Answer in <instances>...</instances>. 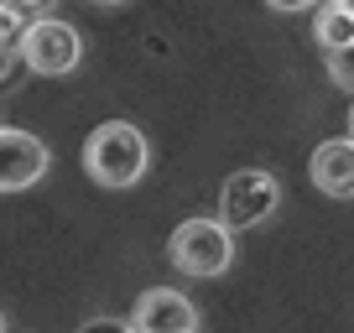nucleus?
<instances>
[{"label":"nucleus","mask_w":354,"mask_h":333,"mask_svg":"<svg viewBox=\"0 0 354 333\" xmlns=\"http://www.w3.org/2000/svg\"><path fill=\"white\" fill-rule=\"evenodd\" d=\"M266 6H271V11H308L313 0H266Z\"/></svg>","instance_id":"obj_12"},{"label":"nucleus","mask_w":354,"mask_h":333,"mask_svg":"<svg viewBox=\"0 0 354 333\" xmlns=\"http://www.w3.org/2000/svg\"><path fill=\"white\" fill-rule=\"evenodd\" d=\"M16 53H21V47H6V42H0V78L11 73V63H16Z\"/></svg>","instance_id":"obj_13"},{"label":"nucleus","mask_w":354,"mask_h":333,"mask_svg":"<svg viewBox=\"0 0 354 333\" xmlns=\"http://www.w3.org/2000/svg\"><path fill=\"white\" fill-rule=\"evenodd\" d=\"M78 57H84V37H78V26L68 21H32L21 32V63L32 68V73L42 78H63L78 68Z\"/></svg>","instance_id":"obj_4"},{"label":"nucleus","mask_w":354,"mask_h":333,"mask_svg":"<svg viewBox=\"0 0 354 333\" xmlns=\"http://www.w3.org/2000/svg\"><path fill=\"white\" fill-rule=\"evenodd\" d=\"M339 11H349V16H354V0H344V6H339Z\"/></svg>","instance_id":"obj_15"},{"label":"nucleus","mask_w":354,"mask_h":333,"mask_svg":"<svg viewBox=\"0 0 354 333\" xmlns=\"http://www.w3.org/2000/svg\"><path fill=\"white\" fill-rule=\"evenodd\" d=\"M0 333H6V312H0Z\"/></svg>","instance_id":"obj_19"},{"label":"nucleus","mask_w":354,"mask_h":333,"mask_svg":"<svg viewBox=\"0 0 354 333\" xmlns=\"http://www.w3.org/2000/svg\"><path fill=\"white\" fill-rule=\"evenodd\" d=\"M313 188L328 193V198H354V141H323L313 151Z\"/></svg>","instance_id":"obj_7"},{"label":"nucleus","mask_w":354,"mask_h":333,"mask_svg":"<svg viewBox=\"0 0 354 333\" xmlns=\"http://www.w3.org/2000/svg\"><path fill=\"white\" fill-rule=\"evenodd\" d=\"M349 141H354V110H349Z\"/></svg>","instance_id":"obj_16"},{"label":"nucleus","mask_w":354,"mask_h":333,"mask_svg":"<svg viewBox=\"0 0 354 333\" xmlns=\"http://www.w3.org/2000/svg\"><path fill=\"white\" fill-rule=\"evenodd\" d=\"M281 209V182L266 166H240L219 188V224L224 229H255Z\"/></svg>","instance_id":"obj_2"},{"label":"nucleus","mask_w":354,"mask_h":333,"mask_svg":"<svg viewBox=\"0 0 354 333\" xmlns=\"http://www.w3.org/2000/svg\"><path fill=\"white\" fill-rule=\"evenodd\" d=\"M0 6H11V11H37L42 0H0Z\"/></svg>","instance_id":"obj_14"},{"label":"nucleus","mask_w":354,"mask_h":333,"mask_svg":"<svg viewBox=\"0 0 354 333\" xmlns=\"http://www.w3.org/2000/svg\"><path fill=\"white\" fill-rule=\"evenodd\" d=\"M78 333H136V323H120V318H88Z\"/></svg>","instance_id":"obj_11"},{"label":"nucleus","mask_w":354,"mask_h":333,"mask_svg":"<svg viewBox=\"0 0 354 333\" xmlns=\"http://www.w3.org/2000/svg\"><path fill=\"white\" fill-rule=\"evenodd\" d=\"M323 6H344V0H323Z\"/></svg>","instance_id":"obj_18"},{"label":"nucleus","mask_w":354,"mask_h":333,"mask_svg":"<svg viewBox=\"0 0 354 333\" xmlns=\"http://www.w3.org/2000/svg\"><path fill=\"white\" fill-rule=\"evenodd\" d=\"M136 333H198V312L183 292L172 287H151L136 297V312H131Z\"/></svg>","instance_id":"obj_5"},{"label":"nucleus","mask_w":354,"mask_h":333,"mask_svg":"<svg viewBox=\"0 0 354 333\" xmlns=\"http://www.w3.org/2000/svg\"><path fill=\"white\" fill-rule=\"evenodd\" d=\"M151 166V146L131 120H104L84 141V172L100 188H136Z\"/></svg>","instance_id":"obj_1"},{"label":"nucleus","mask_w":354,"mask_h":333,"mask_svg":"<svg viewBox=\"0 0 354 333\" xmlns=\"http://www.w3.org/2000/svg\"><path fill=\"white\" fill-rule=\"evenodd\" d=\"M94 6H120V0H94Z\"/></svg>","instance_id":"obj_17"},{"label":"nucleus","mask_w":354,"mask_h":333,"mask_svg":"<svg viewBox=\"0 0 354 333\" xmlns=\"http://www.w3.org/2000/svg\"><path fill=\"white\" fill-rule=\"evenodd\" d=\"M313 37L323 42V53H339V47L354 42V16L339 11V6H323L318 21H313Z\"/></svg>","instance_id":"obj_8"},{"label":"nucleus","mask_w":354,"mask_h":333,"mask_svg":"<svg viewBox=\"0 0 354 333\" xmlns=\"http://www.w3.org/2000/svg\"><path fill=\"white\" fill-rule=\"evenodd\" d=\"M21 11H11V6H0V42L6 47H21Z\"/></svg>","instance_id":"obj_10"},{"label":"nucleus","mask_w":354,"mask_h":333,"mask_svg":"<svg viewBox=\"0 0 354 333\" xmlns=\"http://www.w3.org/2000/svg\"><path fill=\"white\" fill-rule=\"evenodd\" d=\"M47 172V146L32 131H0V193H21L42 182Z\"/></svg>","instance_id":"obj_6"},{"label":"nucleus","mask_w":354,"mask_h":333,"mask_svg":"<svg viewBox=\"0 0 354 333\" xmlns=\"http://www.w3.org/2000/svg\"><path fill=\"white\" fill-rule=\"evenodd\" d=\"M328 78L339 84V89H349V94H354V42H349V47H339V53H328Z\"/></svg>","instance_id":"obj_9"},{"label":"nucleus","mask_w":354,"mask_h":333,"mask_svg":"<svg viewBox=\"0 0 354 333\" xmlns=\"http://www.w3.org/2000/svg\"><path fill=\"white\" fill-rule=\"evenodd\" d=\"M167 256L188 276H219L234 260V229H224L219 219H183L167 240Z\"/></svg>","instance_id":"obj_3"}]
</instances>
